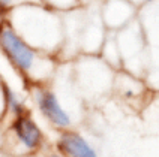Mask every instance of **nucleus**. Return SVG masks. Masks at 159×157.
Masks as SVG:
<instances>
[{
	"mask_svg": "<svg viewBox=\"0 0 159 157\" xmlns=\"http://www.w3.org/2000/svg\"><path fill=\"white\" fill-rule=\"evenodd\" d=\"M6 106V85L0 82V108Z\"/></svg>",
	"mask_w": 159,
	"mask_h": 157,
	"instance_id": "nucleus-9",
	"label": "nucleus"
},
{
	"mask_svg": "<svg viewBox=\"0 0 159 157\" xmlns=\"http://www.w3.org/2000/svg\"><path fill=\"white\" fill-rule=\"evenodd\" d=\"M50 157H59V156H56V154H53V156H50Z\"/></svg>",
	"mask_w": 159,
	"mask_h": 157,
	"instance_id": "nucleus-11",
	"label": "nucleus"
},
{
	"mask_svg": "<svg viewBox=\"0 0 159 157\" xmlns=\"http://www.w3.org/2000/svg\"><path fill=\"white\" fill-rule=\"evenodd\" d=\"M41 3L56 12H69L72 9L80 8L83 0H41Z\"/></svg>",
	"mask_w": 159,
	"mask_h": 157,
	"instance_id": "nucleus-7",
	"label": "nucleus"
},
{
	"mask_svg": "<svg viewBox=\"0 0 159 157\" xmlns=\"http://www.w3.org/2000/svg\"><path fill=\"white\" fill-rule=\"evenodd\" d=\"M59 148L69 157H96L95 150L81 135L75 132H65L59 141Z\"/></svg>",
	"mask_w": 159,
	"mask_h": 157,
	"instance_id": "nucleus-6",
	"label": "nucleus"
},
{
	"mask_svg": "<svg viewBox=\"0 0 159 157\" xmlns=\"http://www.w3.org/2000/svg\"><path fill=\"white\" fill-rule=\"evenodd\" d=\"M129 2H131V3H134L135 6H138V5H140V6H143V5H146L147 2H150V0H129Z\"/></svg>",
	"mask_w": 159,
	"mask_h": 157,
	"instance_id": "nucleus-10",
	"label": "nucleus"
},
{
	"mask_svg": "<svg viewBox=\"0 0 159 157\" xmlns=\"http://www.w3.org/2000/svg\"><path fill=\"white\" fill-rule=\"evenodd\" d=\"M35 99L39 111L50 123L63 129L71 126V117L65 111L63 105L59 102V97L56 96L54 91L45 87H38L35 91Z\"/></svg>",
	"mask_w": 159,
	"mask_h": 157,
	"instance_id": "nucleus-3",
	"label": "nucleus"
},
{
	"mask_svg": "<svg viewBox=\"0 0 159 157\" xmlns=\"http://www.w3.org/2000/svg\"><path fill=\"white\" fill-rule=\"evenodd\" d=\"M0 50L15 69L32 79H36V73L41 70L39 66L50 61L41 57L32 45L27 44L9 21L0 23Z\"/></svg>",
	"mask_w": 159,
	"mask_h": 157,
	"instance_id": "nucleus-2",
	"label": "nucleus"
},
{
	"mask_svg": "<svg viewBox=\"0 0 159 157\" xmlns=\"http://www.w3.org/2000/svg\"><path fill=\"white\" fill-rule=\"evenodd\" d=\"M23 2L24 0H0V12L2 14H8L11 9H14Z\"/></svg>",
	"mask_w": 159,
	"mask_h": 157,
	"instance_id": "nucleus-8",
	"label": "nucleus"
},
{
	"mask_svg": "<svg viewBox=\"0 0 159 157\" xmlns=\"http://www.w3.org/2000/svg\"><path fill=\"white\" fill-rule=\"evenodd\" d=\"M137 6L129 0H104L101 6L102 23L110 28H123L131 24Z\"/></svg>",
	"mask_w": 159,
	"mask_h": 157,
	"instance_id": "nucleus-4",
	"label": "nucleus"
},
{
	"mask_svg": "<svg viewBox=\"0 0 159 157\" xmlns=\"http://www.w3.org/2000/svg\"><path fill=\"white\" fill-rule=\"evenodd\" d=\"M12 132L15 133L17 139L27 148H36L41 139H42V135L39 127L36 126V123L30 118V115L27 111L15 115L14 123H12Z\"/></svg>",
	"mask_w": 159,
	"mask_h": 157,
	"instance_id": "nucleus-5",
	"label": "nucleus"
},
{
	"mask_svg": "<svg viewBox=\"0 0 159 157\" xmlns=\"http://www.w3.org/2000/svg\"><path fill=\"white\" fill-rule=\"evenodd\" d=\"M9 24L36 51H51L59 48L63 39V23L59 12L45 5L23 2L8 12Z\"/></svg>",
	"mask_w": 159,
	"mask_h": 157,
	"instance_id": "nucleus-1",
	"label": "nucleus"
}]
</instances>
